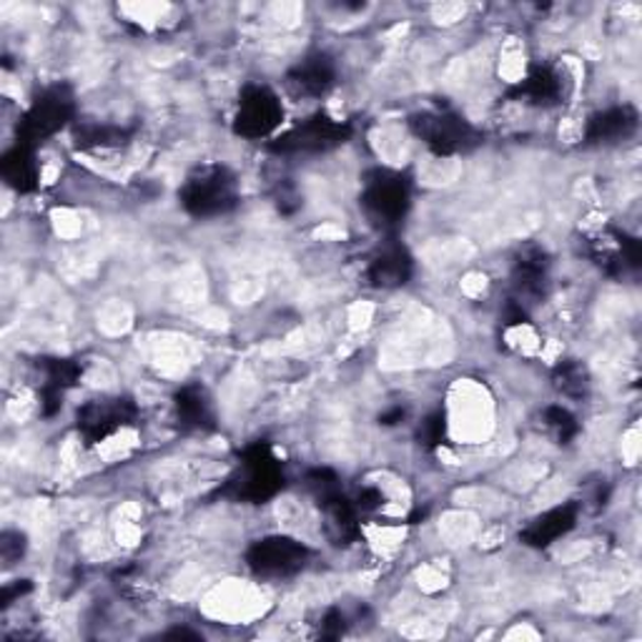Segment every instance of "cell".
<instances>
[{
  "instance_id": "cell-23",
  "label": "cell",
  "mask_w": 642,
  "mask_h": 642,
  "mask_svg": "<svg viewBox=\"0 0 642 642\" xmlns=\"http://www.w3.org/2000/svg\"><path fill=\"white\" fill-rule=\"evenodd\" d=\"M25 550V537L21 533H5L0 537V555L8 564H13L15 560H21V555Z\"/></svg>"
},
{
  "instance_id": "cell-21",
  "label": "cell",
  "mask_w": 642,
  "mask_h": 642,
  "mask_svg": "<svg viewBox=\"0 0 642 642\" xmlns=\"http://www.w3.org/2000/svg\"><path fill=\"white\" fill-rule=\"evenodd\" d=\"M126 131L116 126H91L79 133L81 149H114L126 143Z\"/></svg>"
},
{
  "instance_id": "cell-19",
  "label": "cell",
  "mask_w": 642,
  "mask_h": 642,
  "mask_svg": "<svg viewBox=\"0 0 642 642\" xmlns=\"http://www.w3.org/2000/svg\"><path fill=\"white\" fill-rule=\"evenodd\" d=\"M176 409L182 424L188 430H209L213 427V415L207 401V394L199 387H184L176 394Z\"/></svg>"
},
{
  "instance_id": "cell-12",
  "label": "cell",
  "mask_w": 642,
  "mask_h": 642,
  "mask_svg": "<svg viewBox=\"0 0 642 642\" xmlns=\"http://www.w3.org/2000/svg\"><path fill=\"white\" fill-rule=\"evenodd\" d=\"M575 522H577V504H562V507H555L529 522V525L522 529L520 539L529 547L542 550V547H550L555 539L568 535L570 529L575 527Z\"/></svg>"
},
{
  "instance_id": "cell-17",
  "label": "cell",
  "mask_w": 642,
  "mask_h": 642,
  "mask_svg": "<svg viewBox=\"0 0 642 642\" xmlns=\"http://www.w3.org/2000/svg\"><path fill=\"white\" fill-rule=\"evenodd\" d=\"M512 96H517L525 101V104H535V106L558 104L562 96L560 73L550 66H535L533 71L527 73V79L512 91Z\"/></svg>"
},
{
  "instance_id": "cell-6",
  "label": "cell",
  "mask_w": 642,
  "mask_h": 642,
  "mask_svg": "<svg viewBox=\"0 0 642 642\" xmlns=\"http://www.w3.org/2000/svg\"><path fill=\"white\" fill-rule=\"evenodd\" d=\"M284 121V106L267 85H246L234 118V131L244 139H267Z\"/></svg>"
},
{
  "instance_id": "cell-9",
  "label": "cell",
  "mask_w": 642,
  "mask_h": 642,
  "mask_svg": "<svg viewBox=\"0 0 642 642\" xmlns=\"http://www.w3.org/2000/svg\"><path fill=\"white\" fill-rule=\"evenodd\" d=\"M136 417L131 399H96L79 409V432L85 444H98Z\"/></svg>"
},
{
  "instance_id": "cell-26",
  "label": "cell",
  "mask_w": 642,
  "mask_h": 642,
  "mask_svg": "<svg viewBox=\"0 0 642 642\" xmlns=\"http://www.w3.org/2000/svg\"><path fill=\"white\" fill-rule=\"evenodd\" d=\"M28 590H31V585L25 580L21 582V585H8L3 590V605H11L15 600V597H21L23 593H28Z\"/></svg>"
},
{
  "instance_id": "cell-1",
  "label": "cell",
  "mask_w": 642,
  "mask_h": 642,
  "mask_svg": "<svg viewBox=\"0 0 642 642\" xmlns=\"http://www.w3.org/2000/svg\"><path fill=\"white\" fill-rule=\"evenodd\" d=\"M284 487V472H281L279 459L273 457L269 444L256 442L244 450L238 472L229 479L226 494L234 500L261 504L277 498Z\"/></svg>"
},
{
  "instance_id": "cell-15",
  "label": "cell",
  "mask_w": 642,
  "mask_h": 642,
  "mask_svg": "<svg viewBox=\"0 0 642 642\" xmlns=\"http://www.w3.org/2000/svg\"><path fill=\"white\" fill-rule=\"evenodd\" d=\"M547 271H550V259H547L545 249H539L535 244L522 246L517 259H515V287L527 296L545 294L547 287Z\"/></svg>"
},
{
  "instance_id": "cell-14",
  "label": "cell",
  "mask_w": 642,
  "mask_h": 642,
  "mask_svg": "<svg viewBox=\"0 0 642 642\" xmlns=\"http://www.w3.org/2000/svg\"><path fill=\"white\" fill-rule=\"evenodd\" d=\"M319 507L327 517V535L334 539V545H349L359 537L357 525V504L349 502L345 494L334 492L319 500Z\"/></svg>"
},
{
  "instance_id": "cell-25",
  "label": "cell",
  "mask_w": 642,
  "mask_h": 642,
  "mask_svg": "<svg viewBox=\"0 0 642 642\" xmlns=\"http://www.w3.org/2000/svg\"><path fill=\"white\" fill-rule=\"evenodd\" d=\"M341 632H345V618H341V612H327V618L322 622V638H339Z\"/></svg>"
},
{
  "instance_id": "cell-24",
  "label": "cell",
  "mask_w": 642,
  "mask_h": 642,
  "mask_svg": "<svg viewBox=\"0 0 642 642\" xmlns=\"http://www.w3.org/2000/svg\"><path fill=\"white\" fill-rule=\"evenodd\" d=\"M419 436H422V442L427 444V447H436V444H442V440H444V417L442 415H432L422 424V432H419Z\"/></svg>"
},
{
  "instance_id": "cell-27",
  "label": "cell",
  "mask_w": 642,
  "mask_h": 642,
  "mask_svg": "<svg viewBox=\"0 0 642 642\" xmlns=\"http://www.w3.org/2000/svg\"><path fill=\"white\" fill-rule=\"evenodd\" d=\"M401 417H405V409L397 407V409H392V412L382 415V417H380V422H382V424H397V422H401Z\"/></svg>"
},
{
  "instance_id": "cell-20",
  "label": "cell",
  "mask_w": 642,
  "mask_h": 642,
  "mask_svg": "<svg viewBox=\"0 0 642 642\" xmlns=\"http://www.w3.org/2000/svg\"><path fill=\"white\" fill-rule=\"evenodd\" d=\"M555 387H558L564 397L582 399L590 389V376L587 370L580 362H562L552 374Z\"/></svg>"
},
{
  "instance_id": "cell-5",
  "label": "cell",
  "mask_w": 642,
  "mask_h": 642,
  "mask_svg": "<svg viewBox=\"0 0 642 642\" xmlns=\"http://www.w3.org/2000/svg\"><path fill=\"white\" fill-rule=\"evenodd\" d=\"M409 128L436 156H457V153L472 151L482 141L472 124L457 114H447V110H442V114H417L409 121Z\"/></svg>"
},
{
  "instance_id": "cell-3",
  "label": "cell",
  "mask_w": 642,
  "mask_h": 642,
  "mask_svg": "<svg viewBox=\"0 0 642 642\" xmlns=\"http://www.w3.org/2000/svg\"><path fill=\"white\" fill-rule=\"evenodd\" d=\"M412 207V186L397 171L376 168L366 176L362 209L380 229H397Z\"/></svg>"
},
{
  "instance_id": "cell-4",
  "label": "cell",
  "mask_w": 642,
  "mask_h": 642,
  "mask_svg": "<svg viewBox=\"0 0 642 642\" xmlns=\"http://www.w3.org/2000/svg\"><path fill=\"white\" fill-rule=\"evenodd\" d=\"M75 114V101L68 85H50L33 101L19 124V145L36 149V143L56 136Z\"/></svg>"
},
{
  "instance_id": "cell-8",
  "label": "cell",
  "mask_w": 642,
  "mask_h": 642,
  "mask_svg": "<svg viewBox=\"0 0 642 642\" xmlns=\"http://www.w3.org/2000/svg\"><path fill=\"white\" fill-rule=\"evenodd\" d=\"M310 560V550L291 537H264L246 552V564L259 577L296 575Z\"/></svg>"
},
{
  "instance_id": "cell-18",
  "label": "cell",
  "mask_w": 642,
  "mask_h": 642,
  "mask_svg": "<svg viewBox=\"0 0 642 642\" xmlns=\"http://www.w3.org/2000/svg\"><path fill=\"white\" fill-rule=\"evenodd\" d=\"M0 174H3L5 184L13 186L15 191L28 194L38 184V166L33 161V149L15 143L11 151L0 161Z\"/></svg>"
},
{
  "instance_id": "cell-10",
  "label": "cell",
  "mask_w": 642,
  "mask_h": 642,
  "mask_svg": "<svg viewBox=\"0 0 642 642\" xmlns=\"http://www.w3.org/2000/svg\"><path fill=\"white\" fill-rule=\"evenodd\" d=\"M412 256L407 254L405 246L387 244L366 264L364 279L374 289H397L407 284L409 277H412Z\"/></svg>"
},
{
  "instance_id": "cell-2",
  "label": "cell",
  "mask_w": 642,
  "mask_h": 642,
  "mask_svg": "<svg viewBox=\"0 0 642 642\" xmlns=\"http://www.w3.org/2000/svg\"><path fill=\"white\" fill-rule=\"evenodd\" d=\"M178 199L191 217H219L236 207V178L224 166H203L186 178Z\"/></svg>"
},
{
  "instance_id": "cell-22",
  "label": "cell",
  "mask_w": 642,
  "mask_h": 642,
  "mask_svg": "<svg viewBox=\"0 0 642 642\" xmlns=\"http://www.w3.org/2000/svg\"><path fill=\"white\" fill-rule=\"evenodd\" d=\"M545 422H547V427H550V430H555V434H558L560 444H570L572 440H575V434L580 432L575 417H572L564 407H547Z\"/></svg>"
},
{
  "instance_id": "cell-7",
  "label": "cell",
  "mask_w": 642,
  "mask_h": 642,
  "mask_svg": "<svg viewBox=\"0 0 642 642\" xmlns=\"http://www.w3.org/2000/svg\"><path fill=\"white\" fill-rule=\"evenodd\" d=\"M349 136H352V126L319 114L291 128L284 136H279L269 149L273 153H281V156H291V153H324L337 149Z\"/></svg>"
},
{
  "instance_id": "cell-13",
  "label": "cell",
  "mask_w": 642,
  "mask_h": 642,
  "mask_svg": "<svg viewBox=\"0 0 642 642\" xmlns=\"http://www.w3.org/2000/svg\"><path fill=\"white\" fill-rule=\"evenodd\" d=\"M43 372H46V384H43L40 392V409L46 417H54L61 409L63 394L79 382L81 366L71 359H46Z\"/></svg>"
},
{
  "instance_id": "cell-16",
  "label": "cell",
  "mask_w": 642,
  "mask_h": 642,
  "mask_svg": "<svg viewBox=\"0 0 642 642\" xmlns=\"http://www.w3.org/2000/svg\"><path fill=\"white\" fill-rule=\"evenodd\" d=\"M638 110L632 106H615L590 118L585 139L587 143H610L635 131Z\"/></svg>"
},
{
  "instance_id": "cell-11",
  "label": "cell",
  "mask_w": 642,
  "mask_h": 642,
  "mask_svg": "<svg viewBox=\"0 0 642 642\" xmlns=\"http://www.w3.org/2000/svg\"><path fill=\"white\" fill-rule=\"evenodd\" d=\"M334 79H337V71H334L331 58L324 54H314L310 58H304L299 66L291 68L287 83L296 96L319 98L331 89Z\"/></svg>"
}]
</instances>
